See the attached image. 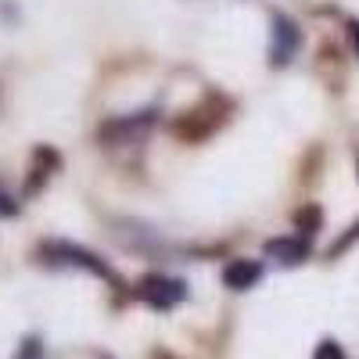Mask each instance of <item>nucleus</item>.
Masks as SVG:
<instances>
[{
    "mask_svg": "<svg viewBox=\"0 0 359 359\" xmlns=\"http://www.w3.org/2000/svg\"><path fill=\"white\" fill-rule=\"evenodd\" d=\"M352 43H355V50H359V22H352Z\"/></svg>",
    "mask_w": 359,
    "mask_h": 359,
    "instance_id": "nucleus-10",
    "label": "nucleus"
},
{
    "mask_svg": "<svg viewBox=\"0 0 359 359\" xmlns=\"http://www.w3.org/2000/svg\"><path fill=\"white\" fill-rule=\"evenodd\" d=\"M15 212H18V205L8 194H0V216H15Z\"/></svg>",
    "mask_w": 359,
    "mask_h": 359,
    "instance_id": "nucleus-9",
    "label": "nucleus"
},
{
    "mask_svg": "<svg viewBox=\"0 0 359 359\" xmlns=\"http://www.w3.org/2000/svg\"><path fill=\"white\" fill-rule=\"evenodd\" d=\"M162 359H169V355H162Z\"/></svg>",
    "mask_w": 359,
    "mask_h": 359,
    "instance_id": "nucleus-11",
    "label": "nucleus"
},
{
    "mask_svg": "<svg viewBox=\"0 0 359 359\" xmlns=\"http://www.w3.org/2000/svg\"><path fill=\"white\" fill-rule=\"evenodd\" d=\"M43 255H50V262H76V266H83V269H90V273H97V277H108V280H115L111 277V269L104 266V262H97L94 255H86L83 248H72V245H50Z\"/></svg>",
    "mask_w": 359,
    "mask_h": 359,
    "instance_id": "nucleus-3",
    "label": "nucleus"
},
{
    "mask_svg": "<svg viewBox=\"0 0 359 359\" xmlns=\"http://www.w3.org/2000/svg\"><path fill=\"white\" fill-rule=\"evenodd\" d=\"M259 277H262V266L252 262V259H233V262H226V269H223V284L233 287V291L255 287Z\"/></svg>",
    "mask_w": 359,
    "mask_h": 359,
    "instance_id": "nucleus-4",
    "label": "nucleus"
},
{
    "mask_svg": "<svg viewBox=\"0 0 359 359\" xmlns=\"http://www.w3.org/2000/svg\"><path fill=\"white\" fill-rule=\"evenodd\" d=\"M269 29H273V43H269V62L273 65H287L294 50H298V29L291 18L284 15H273V22H269Z\"/></svg>",
    "mask_w": 359,
    "mask_h": 359,
    "instance_id": "nucleus-2",
    "label": "nucleus"
},
{
    "mask_svg": "<svg viewBox=\"0 0 359 359\" xmlns=\"http://www.w3.org/2000/svg\"><path fill=\"white\" fill-rule=\"evenodd\" d=\"M266 255L294 266V262H302L309 255V245L302 241V237H277V241H266Z\"/></svg>",
    "mask_w": 359,
    "mask_h": 359,
    "instance_id": "nucleus-5",
    "label": "nucleus"
},
{
    "mask_svg": "<svg viewBox=\"0 0 359 359\" xmlns=\"http://www.w3.org/2000/svg\"><path fill=\"white\" fill-rule=\"evenodd\" d=\"M313 359H345V352H341V345H338V341L327 338V341H320V345H316V355H313Z\"/></svg>",
    "mask_w": 359,
    "mask_h": 359,
    "instance_id": "nucleus-7",
    "label": "nucleus"
},
{
    "mask_svg": "<svg viewBox=\"0 0 359 359\" xmlns=\"http://www.w3.org/2000/svg\"><path fill=\"white\" fill-rule=\"evenodd\" d=\"M137 294H140L151 309H172L180 298L187 294V284H184V280H172V277H158V273H151V277H144V280H140Z\"/></svg>",
    "mask_w": 359,
    "mask_h": 359,
    "instance_id": "nucleus-1",
    "label": "nucleus"
},
{
    "mask_svg": "<svg viewBox=\"0 0 359 359\" xmlns=\"http://www.w3.org/2000/svg\"><path fill=\"white\" fill-rule=\"evenodd\" d=\"M294 226L306 230V233H316V230H320V208H316V205H306L302 212L294 216Z\"/></svg>",
    "mask_w": 359,
    "mask_h": 359,
    "instance_id": "nucleus-6",
    "label": "nucleus"
},
{
    "mask_svg": "<svg viewBox=\"0 0 359 359\" xmlns=\"http://www.w3.org/2000/svg\"><path fill=\"white\" fill-rule=\"evenodd\" d=\"M15 359H40V341H36V338H29V341L22 345V352H18Z\"/></svg>",
    "mask_w": 359,
    "mask_h": 359,
    "instance_id": "nucleus-8",
    "label": "nucleus"
}]
</instances>
